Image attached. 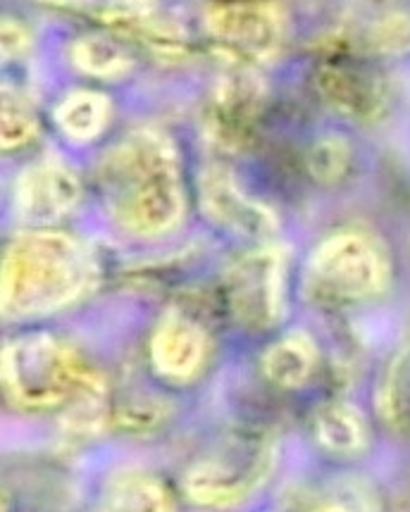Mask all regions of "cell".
<instances>
[{
    "label": "cell",
    "instance_id": "5b68a950",
    "mask_svg": "<svg viewBox=\"0 0 410 512\" xmlns=\"http://www.w3.org/2000/svg\"><path fill=\"white\" fill-rule=\"evenodd\" d=\"M151 362L167 386H194L205 372L208 343L194 324L172 320L155 334Z\"/></svg>",
    "mask_w": 410,
    "mask_h": 512
},
{
    "label": "cell",
    "instance_id": "52a82bcc",
    "mask_svg": "<svg viewBox=\"0 0 410 512\" xmlns=\"http://www.w3.org/2000/svg\"><path fill=\"white\" fill-rule=\"evenodd\" d=\"M91 512H172V496L153 472L124 467L105 479Z\"/></svg>",
    "mask_w": 410,
    "mask_h": 512
},
{
    "label": "cell",
    "instance_id": "3957f363",
    "mask_svg": "<svg viewBox=\"0 0 410 512\" xmlns=\"http://www.w3.org/2000/svg\"><path fill=\"white\" fill-rule=\"evenodd\" d=\"M5 270V305L20 312H41L70 301L86 279L77 243L53 234L22 239Z\"/></svg>",
    "mask_w": 410,
    "mask_h": 512
},
{
    "label": "cell",
    "instance_id": "9c48e42d",
    "mask_svg": "<svg viewBox=\"0 0 410 512\" xmlns=\"http://www.w3.org/2000/svg\"><path fill=\"white\" fill-rule=\"evenodd\" d=\"M318 370V355L306 341L287 339L270 348L263 360V374L279 389H301Z\"/></svg>",
    "mask_w": 410,
    "mask_h": 512
},
{
    "label": "cell",
    "instance_id": "30bf717a",
    "mask_svg": "<svg viewBox=\"0 0 410 512\" xmlns=\"http://www.w3.org/2000/svg\"><path fill=\"white\" fill-rule=\"evenodd\" d=\"M303 512H377V498L360 479H334L310 498Z\"/></svg>",
    "mask_w": 410,
    "mask_h": 512
},
{
    "label": "cell",
    "instance_id": "277c9868",
    "mask_svg": "<svg viewBox=\"0 0 410 512\" xmlns=\"http://www.w3.org/2000/svg\"><path fill=\"white\" fill-rule=\"evenodd\" d=\"M387 260L365 236H339L320 253L315 277L322 293L337 298H368L387 284Z\"/></svg>",
    "mask_w": 410,
    "mask_h": 512
},
{
    "label": "cell",
    "instance_id": "ba28073f",
    "mask_svg": "<svg viewBox=\"0 0 410 512\" xmlns=\"http://www.w3.org/2000/svg\"><path fill=\"white\" fill-rule=\"evenodd\" d=\"M377 420L401 439H410V343L389 362L377 384Z\"/></svg>",
    "mask_w": 410,
    "mask_h": 512
},
{
    "label": "cell",
    "instance_id": "7a4b0ae2",
    "mask_svg": "<svg viewBox=\"0 0 410 512\" xmlns=\"http://www.w3.org/2000/svg\"><path fill=\"white\" fill-rule=\"evenodd\" d=\"M275 470L270 441L253 434H232L215 441L186 465L184 496L201 508H236L263 489Z\"/></svg>",
    "mask_w": 410,
    "mask_h": 512
},
{
    "label": "cell",
    "instance_id": "6da1fadb",
    "mask_svg": "<svg viewBox=\"0 0 410 512\" xmlns=\"http://www.w3.org/2000/svg\"><path fill=\"white\" fill-rule=\"evenodd\" d=\"M3 389L24 412H84L98 405L101 382L82 355L55 339H29L5 351Z\"/></svg>",
    "mask_w": 410,
    "mask_h": 512
},
{
    "label": "cell",
    "instance_id": "8992f818",
    "mask_svg": "<svg viewBox=\"0 0 410 512\" xmlns=\"http://www.w3.org/2000/svg\"><path fill=\"white\" fill-rule=\"evenodd\" d=\"M310 436L320 453L334 460L360 458L372 443L368 417L349 401H327L310 417Z\"/></svg>",
    "mask_w": 410,
    "mask_h": 512
}]
</instances>
